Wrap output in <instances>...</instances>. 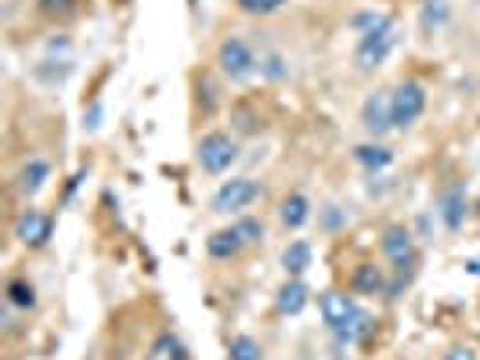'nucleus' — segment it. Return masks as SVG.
<instances>
[{
  "mask_svg": "<svg viewBox=\"0 0 480 360\" xmlns=\"http://www.w3.org/2000/svg\"><path fill=\"white\" fill-rule=\"evenodd\" d=\"M354 25L362 29L358 47H354V65H358V73H376L397 44L393 18L390 15H358Z\"/></svg>",
  "mask_w": 480,
  "mask_h": 360,
  "instance_id": "1",
  "label": "nucleus"
},
{
  "mask_svg": "<svg viewBox=\"0 0 480 360\" xmlns=\"http://www.w3.org/2000/svg\"><path fill=\"white\" fill-rule=\"evenodd\" d=\"M213 65H217V73H220L228 84H246V80H253V73L260 69V58H257V51H253L250 40H242V36H224L220 47H217Z\"/></svg>",
  "mask_w": 480,
  "mask_h": 360,
  "instance_id": "2",
  "label": "nucleus"
},
{
  "mask_svg": "<svg viewBox=\"0 0 480 360\" xmlns=\"http://www.w3.org/2000/svg\"><path fill=\"white\" fill-rule=\"evenodd\" d=\"M380 249H383L386 264L393 267V285H390L386 292L397 295L401 285L408 281L412 267H415V242H412V231L401 227V224H390V227L383 231V238H380Z\"/></svg>",
  "mask_w": 480,
  "mask_h": 360,
  "instance_id": "3",
  "label": "nucleus"
},
{
  "mask_svg": "<svg viewBox=\"0 0 480 360\" xmlns=\"http://www.w3.org/2000/svg\"><path fill=\"white\" fill-rule=\"evenodd\" d=\"M195 159H199V166H202V174H228L231 166H235V159H239V145H235V137L231 134H224V130H209L206 137H199V145H195Z\"/></svg>",
  "mask_w": 480,
  "mask_h": 360,
  "instance_id": "4",
  "label": "nucleus"
},
{
  "mask_svg": "<svg viewBox=\"0 0 480 360\" xmlns=\"http://www.w3.org/2000/svg\"><path fill=\"white\" fill-rule=\"evenodd\" d=\"M426 112V87L419 80H401L390 90V115H393V130H408L419 115Z\"/></svg>",
  "mask_w": 480,
  "mask_h": 360,
  "instance_id": "5",
  "label": "nucleus"
},
{
  "mask_svg": "<svg viewBox=\"0 0 480 360\" xmlns=\"http://www.w3.org/2000/svg\"><path fill=\"white\" fill-rule=\"evenodd\" d=\"M257 198H260V184H257V180L235 177V180H224V184L213 191L209 209H213V213H242V209H250Z\"/></svg>",
  "mask_w": 480,
  "mask_h": 360,
  "instance_id": "6",
  "label": "nucleus"
},
{
  "mask_svg": "<svg viewBox=\"0 0 480 360\" xmlns=\"http://www.w3.org/2000/svg\"><path fill=\"white\" fill-rule=\"evenodd\" d=\"M318 314H322V321H325L329 332H340L343 325H351V321L362 314V306L354 303V295L329 288V292H322V299H318Z\"/></svg>",
  "mask_w": 480,
  "mask_h": 360,
  "instance_id": "7",
  "label": "nucleus"
},
{
  "mask_svg": "<svg viewBox=\"0 0 480 360\" xmlns=\"http://www.w3.org/2000/svg\"><path fill=\"white\" fill-rule=\"evenodd\" d=\"M51 231H55V220H51L47 213H40V209H26V213L15 220V238H18V245H26V249H44V245L51 242Z\"/></svg>",
  "mask_w": 480,
  "mask_h": 360,
  "instance_id": "8",
  "label": "nucleus"
},
{
  "mask_svg": "<svg viewBox=\"0 0 480 360\" xmlns=\"http://www.w3.org/2000/svg\"><path fill=\"white\" fill-rule=\"evenodd\" d=\"M362 126L373 134V137H383L393 130V115H390V90H376L365 97L362 105Z\"/></svg>",
  "mask_w": 480,
  "mask_h": 360,
  "instance_id": "9",
  "label": "nucleus"
},
{
  "mask_svg": "<svg viewBox=\"0 0 480 360\" xmlns=\"http://www.w3.org/2000/svg\"><path fill=\"white\" fill-rule=\"evenodd\" d=\"M47 177H51V163H47V159H29V163L18 170L15 187H18V195H22V198H33V195H40V191H44Z\"/></svg>",
  "mask_w": 480,
  "mask_h": 360,
  "instance_id": "10",
  "label": "nucleus"
},
{
  "mask_svg": "<svg viewBox=\"0 0 480 360\" xmlns=\"http://www.w3.org/2000/svg\"><path fill=\"white\" fill-rule=\"evenodd\" d=\"M242 249H246V242L239 238V231L235 227H224V231H213L209 238H206V253H209V260H235V256H242Z\"/></svg>",
  "mask_w": 480,
  "mask_h": 360,
  "instance_id": "11",
  "label": "nucleus"
},
{
  "mask_svg": "<svg viewBox=\"0 0 480 360\" xmlns=\"http://www.w3.org/2000/svg\"><path fill=\"white\" fill-rule=\"evenodd\" d=\"M279 220H282L286 231H300V227L311 220V202H307V195L289 191L286 198L279 202Z\"/></svg>",
  "mask_w": 480,
  "mask_h": 360,
  "instance_id": "12",
  "label": "nucleus"
},
{
  "mask_svg": "<svg viewBox=\"0 0 480 360\" xmlns=\"http://www.w3.org/2000/svg\"><path fill=\"white\" fill-rule=\"evenodd\" d=\"M307 299H311L307 285H303L300 277H286V285H282V288H279V295H275V306H279V314L296 317V314L307 306Z\"/></svg>",
  "mask_w": 480,
  "mask_h": 360,
  "instance_id": "13",
  "label": "nucleus"
},
{
  "mask_svg": "<svg viewBox=\"0 0 480 360\" xmlns=\"http://www.w3.org/2000/svg\"><path fill=\"white\" fill-rule=\"evenodd\" d=\"M351 288H354L358 295H380V292H386L383 267H376V264H358L354 274H351Z\"/></svg>",
  "mask_w": 480,
  "mask_h": 360,
  "instance_id": "14",
  "label": "nucleus"
},
{
  "mask_svg": "<svg viewBox=\"0 0 480 360\" xmlns=\"http://www.w3.org/2000/svg\"><path fill=\"white\" fill-rule=\"evenodd\" d=\"M441 220H444L448 231L463 227V220H466V195H463V187H448L441 195Z\"/></svg>",
  "mask_w": 480,
  "mask_h": 360,
  "instance_id": "15",
  "label": "nucleus"
},
{
  "mask_svg": "<svg viewBox=\"0 0 480 360\" xmlns=\"http://www.w3.org/2000/svg\"><path fill=\"white\" fill-rule=\"evenodd\" d=\"M354 163L365 166L369 174H380V170H386L393 163V152L386 145H380V141H369V145H358L354 148Z\"/></svg>",
  "mask_w": 480,
  "mask_h": 360,
  "instance_id": "16",
  "label": "nucleus"
},
{
  "mask_svg": "<svg viewBox=\"0 0 480 360\" xmlns=\"http://www.w3.org/2000/svg\"><path fill=\"white\" fill-rule=\"evenodd\" d=\"M373 328H376L373 314H365V310H362L351 325H343V328H340V332H332V335H336V343H340V346H358V343H365V339L373 335Z\"/></svg>",
  "mask_w": 480,
  "mask_h": 360,
  "instance_id": "17",
  "label": "nucleus"
},
{
  "mask_svg": "<svg viewBox=\"0 0 480 360\" xmlns=\"http://www.w3.org/2000/svg\"><path fill=\"white\" fill-rule=\"evenodd\" d=\"M145 360H189V354H185V343H181L174 332H159V335L152 339Z\"/></svg>",
  "mask_w": 480,
  "mask_h": 360,
  "instance_id": "18",
  "label": "nucleus"
},
{
  "mask_svg": "<svg viewBox=\"0 0 480 360\" xmlns=\"http://www.w3.org/2000/svg\"><path fill=\"white\" fill-rule=\"evenodd\" d=\"M282 267H286L289 277H300L303 270L311 267V245L307 242H289L286 249H282Z\"/></svg>",
  "mask_w": 480,
  "mask_h": 360,
  "instance_id": "19",
  "label": "nucleus"
},
{
  "mask_svg": "<svg viewBox=\"0 0 480 360\" xmlns=\"http://www.w3.org/2000/svg\"><path fill=\"white\" fill-rule=\"evenodd\" d=\"M7 306H15V310H33L36 306V288L26 281V277H15V281H7Z\"/></svg>",
  "mask_w": 480,
  "mask_h": 360,
  "instance_id": "20",
  "label": "nucleus"
},
{
  "mask_svg": "<svg viewBox=\"0 0 480 360\" xmlns=\"http://www.w3.org/2000/svg\"><path fill=\"white\" fill-rule=\"evenodd\" d=\"M228 360H264V346L253 335H235L228 343Z\"/></svg>",
  "mask_w": 480,
  "mask_h": 360,
  "instance_id": "21",
  "label": "nucleus"
},
{
  "mask_svg": "<svg viewBox=\"0 0 480 360\" xmlns=\"http://www.w3.org/2000/svg\"><path fill=\"white\" fill-rule=\"evenodd\" d=\"M444 18H448V4H444V0H426L419 25H423V33L430 36V33H437V29L444 25Z\"/></svg>",
  "mask_w": 480,
  "mask_h": 360,
  "instance_id": "22",
  "label": "nucleus"
},
{
  "mask_svg": "<svg viewBox=\"0 0 480 360\" xmlns=\"http://www.w3.org/2000/svg\"><path fill=\"white\" fill-rule=\"evenodd\" d=\"M231 227L239 231V238H242L246 245H260V242L268 238V227H264V220H257V216H242V220H235Z\"/></svg>",
  "mask_w": 480,
  "mask_h": 360,
  "instance_id": "23",
  "label": "nucleus"
},
{
  "mask_svg": "<svg viewBox=\"0 0 480 360\" xmlns=\"http://www.w3.org/2000/svg\"><path fill=\"white\" fill-rule=\"evenodd\" d=\"M260 73H264L268 80H286V76H289L286 58H282V55H275V51H268V55H260Z\"/></svg>",
  "mask_w": 480,
  "mask_h": 360,
  "instance_id": "24",
  "label": "nucleus"
},
{
  "mask_svg": "<svg viewBox=\"0 0 480 360\" xmlns=\"http://www.w3.org/2000/svg\"><path fill=\"white\" fill-rule=\"evenodd\" d=\"M239 4V11H246V15H275V11H282L289 0H235Z\"/></svg>",
  "mask_w": 480,
  "mask_h": 360,
  "instance_id": "25",
  "label": "nucleus"
},
{
  "mask_svg": "<svg viewBox=\"0 0 480 360\" xmlns=\"http://www.w3.org/2000/svg\"><path fill=\"white\" fill-rule=\"evenodd\" d=\"M231 119L239 123V130H242V134H253V130H257V119H253L246 108H235V112H231Z\"/></svg>",
  "mask_w": 480,
  "mask_h": 360,
  "instance_id": "26",
  "label": "nucleus"
},
{
  "mask_svg": "<svg viewBox=\"0 0 480 360\" xmlns=\"http://www.w3.org/2000/svg\"><path fill=\"white\" fill-rule=\"evenodd\" d=\"M444 360H480L477 350H470V346H452L448 354H444Z\"/></svg>",
  "mask_w": 480,
  "mask_h": 360,
  "instance_id": "27",
  "label": "nucleus"
},
{
  "mask_svg": "<svg viewBox=\"0 0 480 360\" xmlns=\"http://www.w3.org/2000/svg\"><path fill=\"white\" fill-rule=\"evenodd\" d=\"M73 7V0H40V11H47V15H58V11H69Z\"/></svg>",
  "mask_w": 480,
  "mask_h": 360,
  "instance_id": "28",
  "label": "nucleus"
},
{
  "mask_svg": "<svg viewBox=\"0 0 480 360\" xmlns=\"http://www.w3.org/2000/svg\"><path fill=\"white\" fill-rule=\"evenodd\" d=\"M84 360H95V357H84Z\"/></svg>",
  "mask_w": 480,
  "mask_h": 360,
  "instance_id": "29",
  "label": "nucleus"
}]
</instances>
